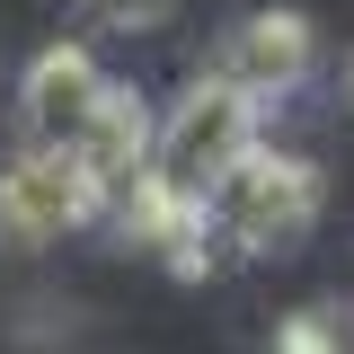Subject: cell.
I'll list each match as a JSON object with an SVG mask.
<instances>
[{
  "label": "cell",
  "instance_id": "cell-9",
  "mask_svg": "<svg viewBox=\"0 0 354 354\" xmlns=\"http://www.w3.org/2000/svg\"><path fill=\"white\" fill-rule=\"evenodd\" d=\"M346 106H354V53H346Z\"/></svg>",
  "mask_w": 354,
  "mask_h": 354
},
{
  "label": "cell",
  "instance_id": "cell-7",
  "mask_svg": "<svg viewBox=\"0 0 354 354\" xmlns=\"http://www.w3.org/2000/svg\"><path fill=\"white\" fill-rule=\"evenodd\" d=\"M266 354H354V310L346 301H301Z\"/></svg>",
  "mask_w": 354,
  "mask_h": 354
},
{
  "label": "cell",
  "instance_id": "cell-6",
  "mask_svg": "<svg viewBox=\"0 0 354 354\" xmlns=\"http://www.w3.org/2000/svg\"><path fill=\"white\" fill-rule=\"evenodd\" d=\"M71 160L88 169V186H97V195H115L124 177H142V169H151V106H142V88L106 80V97H97L88 133L71 142Z\"/></svg>",
  "mask_w": 354,
  "mask_h": 354
},
{
  "label": "cell",
  "instance_id": "cell-2",
  "mask_svg": "<svg viewBox=\"0 0 354 354\" xmlns=\"http://www.w3.org/2000/svg\"><path fill=\"white\" fill-rule=\"evenodd\" d=\"M248 151H257V97H239L213 71L186 80V97H177L169 115H151V177L169 195H186V204H204Z\"/></svg>",
  "mask_w": 354,
  "mask_h": 354
},
{
  "label": "cell",
  "instance_id": "cell-5",
  "mask_svg": "<svg viewBox=\"0 0 354 354\" xmlns=\"http://www.w3.org/2000/svg\"><path fill=\"white\" fill-rule=\"evenodd\" d=\"M106 97V71L88 62L80 44H44L18 80V115H27V151H71Z\"/></svg>",
  "mask_w": 354,
  "mask_h": 354
},
{
  "label": "cell",
  "instance_id": "cell-8",
  "mask_svg": "<svg viewBox=\"0 0 354 354\" xmlns=\"http://www.w3.org/2000/svg\"><path fill=\"white\" fill-rule=\"evenodd\" d=\"M169 9H177V0H88V18H97V27H160Z\"/></svg>",
  "mask_w": 354,
  "mask_h": 354
},
{
  "label": "cell",
  "instance_id": "cell-3",
  "mask_svg": "<svg viewBox=\"0 0 354 354\" xmlns=\"http://www.w3.org/2000/svg\"><path fill=\"white\" fill-rule=\"evenodd\" d=\"M97 213H106V195L88 186V169L71 151H18L0 169V239L9 248H44V239H62Z\"/></svg>",
  "mask_w": 354,
  "mask_h": 354
},
{
  "label": "cell",
  "instance_id": "cell-4",
  "mask_svg": "<svg viewBox=\"0 0 354 354\" xmlns=\"http://www.w3.org/2000/svg\"><path fill=\"white\" fill-rule=\"evenodd\" d=\"M310 62H319V27H310L301 9H248L230 36H221V62L213 80H230L239 97H283V88L310 80Z\"/></svg>",
  "mask_w": 354,
  "mask_h": 354
},
{
  "label": "cell",
  "instance_id": "cell-1",
  "mask_svg": "<svg viewBox=\"0 0 354 354\" xmlns=\"http://www.w3.org/2000/svg\"><path fill=\"white\" fill-rule=\"evenodd\" d=\"M319 204H328V177L310 169L301 151H248L239 169L204 195V221L221 230L230 257H292L310 230H319Z\"/></svg>",
  "mask_w": 354,
  "mask_h": 354
}]
</instances>
